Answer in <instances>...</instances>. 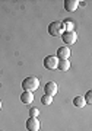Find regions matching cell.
<instances>
[{
	"label": "cell",
	"instance_id": "7c38bea8",
	"mask_svg": "<svg viewBox=\"0 0 92 131\" xmlns=\"http://www.w3.org/2000/svg\"><path fill=\"white\" fill-rule=\"evenodd\" d=\"M63 26H65L66 32H72V31H75V24L72 22V20H65V22H63Z\"/></svg>",
	"mask_w": 92,
	"mask_h": 131
},
{
	"label": "cell",
	"instance_id": "6da1fadb",
	"mask_svg": "<svg viewBox=\"0 0 92 131\" xmlns=\"http://www.w3.org/2000/svg\"><path fill=\"white\" fill-rule=\"evenodd\" d=\"M38 86H40V80H38L37 77H34V76H29L26 79H23V82H22V88H23V90H26V92H34V90H37Z\"/></svg>",
	"mask_w": 92,
	"mask_h": 131
},
{
	"label": "cell",
	"instance_id": "7a4b0ae2",
	"mask_svg": "<svg viewBox=\"0 0 92 131\" xmlns=\"http://www.w3.org/2000/svg\"><path fill=\"white\" fill-rule=\"evenodd\" d=\"M63 32H65L63 22L56 20L48 25V35H51V37H60V35H63Z\"/></svg>",
	"mask_w": 92,
	"mask_h": 131
},
{
	"label": "cell",
	"instance_id": "e0dca14e",
	"mask_svg": "<svg viewBox=\"0 0 92 131\" xmlns=\"http://www.w3.org/2000/svg\"><path fill=\"white\" fill-rule=\"evenodd\" d=\"M0 73H2V71H0Z\"/></svg>",
	"mask_w": 92,
	"mask_h": 131
},
{
	"label": "cell",
	"instance_id": "5bb4252c",
	"mask_svg": "<svg viewBox=\"0 0 92 131\" xmlns=\"http://www.w3.org/2000/svg\"><path fill=\"white\" fill-rule=\"evenodd\" d=\"M83 99H85V102H86L88 105H92V92L91 90H88L86 95L83 96Z\"/></svg>",
	"mask_w": 92,
	"mask_h": 131
},
{
	"label": "cell",
	"instance_id": "8992f818",
	"mask_svg": "<svg viewBox=\"0 0 92 131\" xmlns=\"http://www.w3.org/2000/svg\"><path fill=\"white\" fill-rule=\"evenodd\" d=\"M57 90H59V88H57L56 82H47L44 86V95H48V96H54Z\"/></svg>",
	"mask_w": 92,
	"mask_h": 131
},
{
	"label": "cell",
	"instance_id": "2e32d148",
	"mask_svg": "<svg viewBox=\"0 0 92 131\" xmlns=\"http://www.w3.org/2000/svg\"><path fill=\"white\" fill-rule=\"evenodd\" d=\"M0 109H2V101H0Z\"/></svg>",
	"mask_w": 92,
	"mask_h": 131
},
{
	"label": "cell",
	"instance_id": "9c48e42d",
	"mask_svg": "<svg viewBox=\"0 0 92 131\" xmlns=\"http://www.w3.org/2000/svg\"><path fill=\"white\" fill-rule=\"evenodd\" d=\"M21 101H22V103H25V105L32 103V101H34V93H32V92H26V90H23L22 95H21Z\"/></svg>",
	"mask_w": 92,
	"mask_h": 131
},
{
	"label": "cell",
	"instance_id": "30bf717a",
	"mask_svg": "<svg viewBox=\"0 0 92 131\" xmlns=\"http://www.w3.org/2000/svg\"><path fill=\"white\" fill-rule=\"evenodd\" d=\"M57 69H60V71H67L70 69V61L69 60H59Z\"/></svg>",
	"mask_w": 92,
	"mask_h": 131
},
{
	"label": "cell",
	"instance_id": "277c9868",
	"mask_svg": "<svg viewBox=\"0 0 92 131\" xmlns=\"http://www.w3.org/2000/svg\"><path fill=\"white\" fill-rule=\"evenodd\" d=\"M61 39H63V42H65L66 45H72V44H75V42L78 41V35H76L75 31H72V32H63Z\"/></svg>",
	"mask_w": 92,
	"mask_h": 131
},
{
	"label": "cell",
	"instance_id": "9a60e30c",
	"mask_svg": "<svg viewBox=\"0 0 92 131\" xmlns=\"http://www.w3.org/2000/svg\"><path fill=\"white\" fill-rule=\"evenodd\" d=\"M40 115V111H38L37 108H29V117L31 118H37Z\"/></svg>",
	"mask_w": 92,
	"mask_h": 131
},
{
	"label": "cell",
	"instance_id": "5b68a950",
	"mask_svg": "<svg viewBox=\"0 0 92 131\" xmlns=\"http://www.w3.org/2000/svg\"><path fill=\"white\" fill-rule=\"evenodd\" d=\"M25 127H26L28 131H38L40 130V127H41V124H40V121H38L37 118H28L26 122H25Z\"/></svg>",
	"mask_w": 92,
	"mask_h": 131
},
{
	"label": "cell",
	"instance_id": "ba28073f",
	"mask_svg": "<svg viewBox=\"0 0 92 131\" xmlns=\"http://www.w3.org/2000/svg\"><path fill=\"white\" fill-rule=\"evenodd\" d=\"M78 6H79V0H65V9L69 13L75 12L78 9Z\"/></svg>",
	"mask_w": 92,
	"mask_h": 131
},
{
	"label": "cell",
	"instance_id": "8fae6325",
	"mask_svg": "<svg viewBox=\"0 0 92 131\" xmlns=\"http://www.w3.org/2000/svg\"><path fill=\"white\" fill-rule=\"evenodd\" d=\"M73 105L76 108H85L86 102H85L83 96H75V98H73Z\"/></svg>",
	"mask_w": 92,
	"mask_h": 131
},
{
	"label": "cell",
	"instance_id": "3957f363",
	"mask_svg": "<svg viewBox=\"0 0 92 131\" xmlns=\"http://www.w3.org/2000/svg\"><path fill=\"white\" fill-rule=\"evenodd\" d=\"M57 64H59V58L56 56H48L44 58V67L47 70H56Z\"/></svg>",
	"mask_w": 92,
	"mask_h": 131
},
{
	"label": "cell",
	"instance_id": "52a82bcc",
	"mask_svg": "<svg viewBox=\"0 0 92 131\" xmlns=\"http://www.w3.org/2000/svg\"><path fill=\"white\" fill-rule=\"evenodd\" d=\"M70 50L67 47H60L59 50H57V58L59 60H69V57H70Z\"/></svg>",
	"mask_w": 92,
	"mask_h": 131
},
{
	"label": "cell",
	"instance_id": "4fadbf2b",
	"mask_svg": "<svg viewBox=\"0 0 92 131\" xmlns=\"http://www.w3.org/2000/svg\"><path fill=\"white\" fill-rule=\"evenodd\" d=\"M53 102V96H48V95H44L41 98V103L42 105H51Z\"/></svg>",
	"mask_w": 92,
	"mask_h": 131
}]
</instances>
